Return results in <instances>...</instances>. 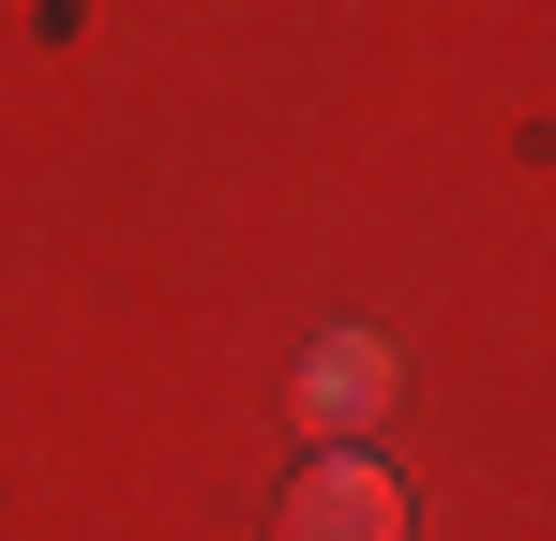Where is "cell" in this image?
Masks as SVG:
<instances>
[{
	"instance_id": "cell-1",
	"label": "cell",
	"mask_w": 556,
	"mask_h": 541,
	"mask_svg": "<svg viewBox=\"0 0 556 541\" xmlns=\"http://www.w3.org/2000/svg\"><path fill=\"white\" fill-rule=\"evenodd\" d=\"M271 541H406V481H391L376 451H316V466L286 481Z\"/></svg>"
},
{
	"instance_id": "cell-2",
	"label": "cell",
	"mask_w": 556,
	"mask_h": 541,
	"mask_svg": "<svg viewBox=\"0 0 556 541\" xmlns=\"http://www.w3.org/2000/svg\"><path fill=\"white\" fill-rule=\"evenodd\" d=\"M376 406H391V347L376 331H316L301 347V437H362Z\"/></svg>"
}]
</instances>
